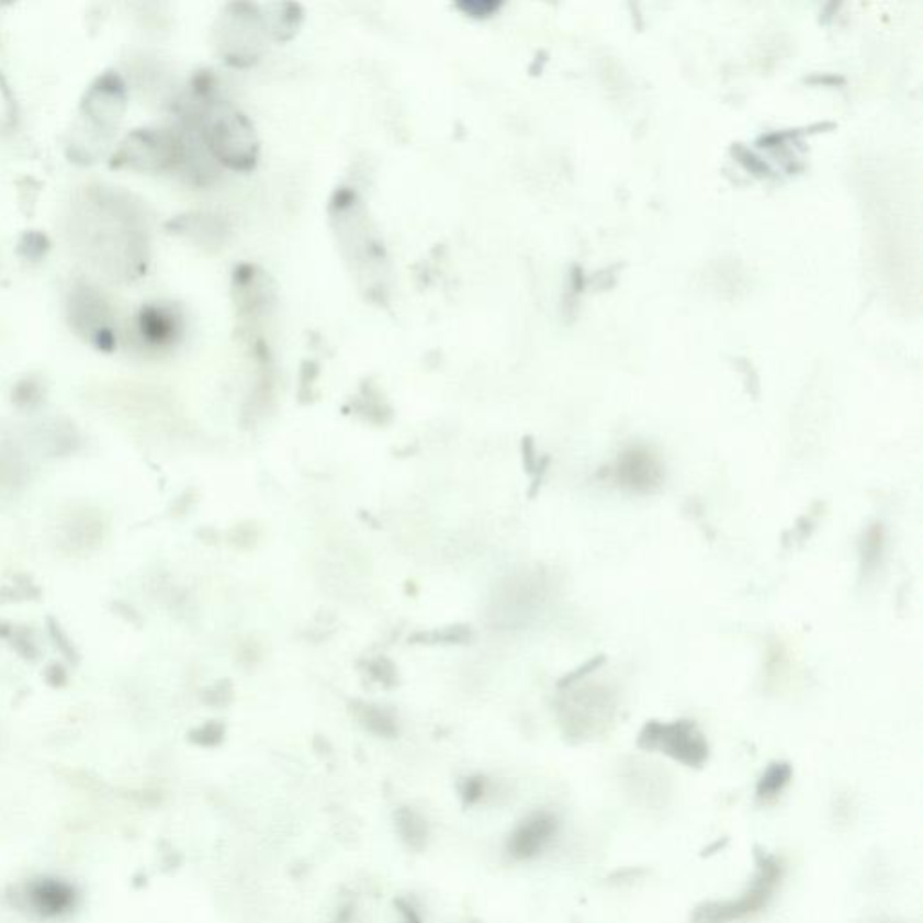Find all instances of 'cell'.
<instances>
[{
  "label": "cell",
  "mask_w": 923,
  "mask_h": 923,
  "mask_svg": "<svg viewBox=\"0 0 923 923\" xmlns=\"http://www.w3.org/2000/svg\"><path fill=\"white\" fill-rule=\"evenodd\" d=\"M199 132L207 150L235 170H249L258 159V139L251 122L237 106L224 100L215 83L199 92Z\"/></svg>",
  "instance_id": "obj_1"
},
{
  "label": "cell",
  "mask_w": 923,
  "mask_h": 923,
  "mask_svg": "<svg viewBox=\"0 0 923 923\" xmlns=\"http://www.w3.org/2000/svg\"><path fill=\"white\" fill-rule=\"evenodd\" d=\"M334 233L352 269L367 282L370 294H383L386 257L363 201L350 192L336 193L330 204Z\"/></svg>",
  "instance_id": "obj_2"
},
{
  "label": "cell",
  "mask_w": 923,
  "mask_h": 923,
  "mask_svg": "<svg viewBox=\"0 0 923 923\" xmlns=\"http://www.w3.org/2000/svg\"><path fill=\"white\" fill-rule=\"evenodd\" d=\"M785 877V864L773 853L756 852V874L742 897L703 902L695 908L691 923H732L747 919L767 908Z\"/></svg>",
  "instance_id": "obj_3"
},
{
  "label": "cell",
  "mask_w": 923,
  "mask_h": 923,
  "mask_svg": "<svg viewBox=\"0 0 923 923\" xmlns=\"http://www.w3.org/2000/svg\"><path fill=\"white\" fill-rule=\"evenodd\" d=\"M271 35L268 15L257 5L240 2L227 5L217 27V46L226 60L235 66H248L260 58L266 36Z\"/></svg>",
  "instance_id": "obj_4"
},
{
  "label": "cell",
  "mask_w": 923,
  "mask_h": 923,
  "mask_svg": "<svg viewBox=\"0 0 923 923\" xmlns=\"http://www.w3.org/2000/svg\"><path fill=\"white\" fill-rule=\"evenodd\" d=\"M637 743L642 751L662 752L689 768H701L709 759V743L691 720L646 723Z\"/></svg>",
  "instance_id": "obj_5"
},
{
  "label": "cell",
  "mask_w": 923,
  "mask_h": 923,
  "mask_svg": "<svg viewBox=\"0 0 923 923\" xmlns=\"http://www.w3.org/2000/svg\"><path fill=\"white\" fill-rule=\"evenodd\" d=\"M555 833L558 821L552 813H534L516 830L510 838V852L518 858L534 857L554 838Z\"/></svg>",
  "instance_id": "obj_6"
},
{
  "label": "cell",
  "mask_w": 923,
  "mask_h": 923,
  "mask_svg": "<svg viewBox=\"0 0 923 923\" xmlns=\"http://www.w3.org/2000/svg\"><path fill=\"white\" fill-rule=\"evenodd\" d=\"M792 765L776 762L762 774L756 787V801L759 807H773L792 781Z\"/></svg>",
  "instance_id": "obj_7"
},
{
  "label": "cell",
  "mask_w": 923,
  "mask_h": 923,
  "mask_svg": "<svg viewBox=\"0 0 923 923\" xmlns=\"http://www.w3.org/2000/svg\"><path fill=\"white\" fill-rule=\"evenodd\" d=\"M352 717L358 720L367 731L374 732L378 736L392 738L397 734L395 718L383 707L375 703H367L363 700H356L350 703Z\"/></svg>",
  "instance_id": "obj_8"
},
{
  "label": "cell",
  "mask_w": 923,
  "mask_h": 923,
  "mask_svg": "<svg viewBox=\"0 0 923 923\" xmlns=\"http://www.w3.org/2000/svg\"><path fill=\"white\" fill-rule=\"evenodd\" d=\"M473 641V630L468 624H451L444 628H435L428 631H415L409 635V644H425V646H437V644H468Z\"/></svg>",
  "instance_id": "obj_9"
},
{
  "label": "cell",
  "mask_w": 923,
  "mask_h": 923,
  "mask_svg": "<svg viewBox=\"0 0 923 923\" xmlns=\"http://www.w3.org/2000/svg\"><path fill=\"white\" fill-rule=\"evenodd\" d=\"M71 891L61 886V883H42L31 893L35 900L36 909H41L44 913H60L71 903Z\"/></svg>",
  "instance_id": "obj_10"
},
{
  "label": "cell",
  "mask_w": 923,
  "mask_h": 923,
  "mask_svg": "<svg viewBox=\"0 0 923 923\" xmlns=\"http://www.w3.org/2000/svg\"><path fill=\"white\" fill-rule=\"evenodd\" d=\"M860 554H863V574L869 575L877 572L883 554L882 525L875 524L869 527L868 532L864 534L863 545H860Z\"/></svg>",
  "instance_id": "obj_11"
},
{
  "label": "cell",
  "mask_w": 923,
  "mask_h": 923,
  "mask_svg": "<svg viewBox=\"0 0 923 923\" xmlns=\"http://www.w3.org/2000/svg\"><path fill=\"white\" fill-rule=\"evenodd\" d=\"M372 680L378 682L381 686L392 687L399 686V673L394 662L386 659V656H378V659H370L364 666Z\"/></svg>",
  "instance_id": "obj_12"
},
{
  "label": "cell",
  "mask_w": 923,
  "mask_h": 923,
  "mask_svg": "<svg viewBox=\"0 0 923 923\" xmlns=\"http://www.w3.org/2000/svg\"><path fill=\"white\" fill-rule=\"evenodd\" d=\"M262 530L255 521H243L229 530V543L238 550H252L258 545Z\"/></svg>",
  "instance_id": "obj_13"
},
{
  "label": "cell",
  "mask_w": 923,
  "mask_h": 923,
  "mask_svg": "<svg viewBox=\"0 0 923 923\" xmlns=\"http://www.w3.org/2000/svg\"><path fill=\"white\" fill-rule=\"evenodd\" d=\"M233 698H235V691H233L232 680H227V678L207 687L206 695H204V701L215 707L229 706Z\"/></svg>",
  "instance_id": "obj_14"
},
{
  "label": "cell",
  "mask_w": 923,
  "mask_h": 923,
  "mask_svg": "<svg viewBox=\"0 0 923 923\" xmlns=\"http://www.w3.org/2000/svg\"><path fill=\"white\" fill-rule=\"evenodd\" d=\"M224 732H226V729H224L223 723L207 722L206 725L199 727L198 731H193L192 738L193 742L199 743V745L213 747V745L223 742Z\"/></svg>",
  "instance_id": "obj_15"
},
{
  "label": "cell",
  "mask_w": 923,
  "mask_h": 923,
  "mask_svg": "<svg viewBox=\"0 0 923 923\" xmlns=\"http://www.w3.org/2000/svg\"><path fill=\"white\" fill-rule=\"evenodd\" d=\"M521 453H524V468L530 476H534L538 473V465H540V460L538 459V454H536V444L532 437H525L524 442H521Z\"/></svg>",
  "instance_id": "obj_16"
},
{
  "label": "cell",
  "mask_w": 923,
  "mask_h": 923,
  "mask_svg": "<svg viewBox=\"0 0 923 923\" xmlns=\"http://www.w3.org/2000/svg\"><path fill=\"white\" fill-rule=\"evenodd\" d=\"M603 662H605V656H597V659H594V661L586 662L585 666L579 667V669H575L574 673H571V675L565 676L563 680H560L558 687H560V689H563V687H571L572 684H575V682H579L581 678H583V676L594 672V669H596V667H599L600 664H603Z\"/></svg>",
  "instance_id": "obj_17"
},
{
  "label": "cell",
  "mask_w": 923,
  "mask_h": 923,
  "mask_svg": "<svg viewBox=\"0 0 923 923\" xmlns=\"http://www.w3.org/2000/svg\"><path fill=\"white\" fill-rule=\"evenodd\" d=\"M807 81H821V83H844L843 76H818V78H807Z\"/></svg>",
  "instance_id": "obj_18"
},
{
  "label": "cell",
  "mask_w": 923,
  "mask_h": 923,
  "mask_svg": "<svg viewBox=\"0 0 923 923\" xmlns=\"http://www.w3.org/2000/svg\"><path fill=\"white\" fill-rule=\"evenodd\" d=\"M406 594H408V596L412 597H415L417 596V594H419V590H417V585H415V581H406Z\"/></svg>",
  "instance_id": "obj_19"
},
{
  "label": "cell",
  "mask_w": 923,
  "mask_h": 923,
  "mask_svg": "<svg viewBox=\"0 0 923 923\" xmlns=\"http://www.w3.org/2000/svg\"><path fill=\"white\" fill-rule=\"evenodd\" d=\"M874 923H908V922H897V920H883L882 919V920H877V922H874Z\"/></svg>",
  "instance_id": "obj_20"
}]
</instances>
